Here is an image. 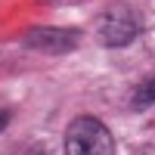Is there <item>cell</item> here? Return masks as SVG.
Segmentation results:
<instances>
[{"label":"cell","instance_id":"obj_6","mask_svg":"<svg viewBox=\"0 0 155 155\" xmlns=\"http://www.w3.org/2000/svg\"><path fill=\"white\" fill-rule=\"evenodd\" d=\"M28 155H50V152H47V149H44V146H34V149H31V152H28Z\"/></svg>","mask_w":155,"mask_h":155},{"label":"cell","instance_id":"obj_5","mask_svg":"<svg viewBox=\"0 0 155 155\" xmlns=\"http://www.w3.org/2000/svg\"><path fill=\"white\" fill-rule=\"evenodd\" d=\"M6 124H9V112H6V109H0V134L6 130Z\"/></svg>","mask_w":155,"mask_h":155},{"label":"cell","instance_id":"obj_4","mask_svg":"<svg viewBox=\"0 0 155 155\" xmlns=\"http://www.w3.org/2000/svg\"><path fill=\"white\" fill-rule=\"evenodd\" d=\"M130 106H134L137 112H143V109L155 106V78H149V81H143V84L137 87V93H134V99H130Z\"/></svg>","mask_w":155,"mask_h":155},{"label":"cell","instance_id":"obj_2","mask_svg":"<svg viewBox=\"0 0 155 155\" xmlns=\"http://www.w3.org/2000/svg\"><path fill=\"white\" fill-rule=\"evenodd\" d=\"M137 34H140V19H137V12L127 3H112V6H106L99 12V19H96V41L102 47H112V50L127 47Z\"/></svg>","mask_w":155,"mask_h":155},{"label":"cell","instance_id":"obj_3","mask_svg":"<svg viewBox=\"0 0 155 155\" xmlns=\"http://www.w3.org/2000/svg\"><path fill=\"white\" fill-rule=\"evenodd\" d=\"M25 47L37 50V53H71V50L78 47V41H81V31L74 28H31L28 34L22 37Z\"/></svg>","mask_w":155,"mask_h":155},{"label":"cell","instance_id":"obj_1","mask_svg":"<svg viewBox=\"0 0 155 155\" xmlns=\"http://www.w3.org/2000/svg\"><path fill=\"white\" fill-rule=\"evenodd\" d=\"M65 155H115L112 130L93 115H78L65 130Z\"/></svg>","mask_w":155,"mask_h":155}]
</instances>
